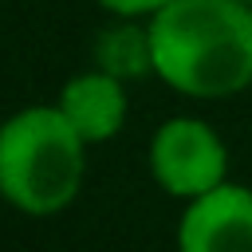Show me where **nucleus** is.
<instances>
[{"label":"nucleus","mask_w":252,"mask_h":252,"mask_svg":"<svg viewBox=\"0 0 252 252\" xmlns=\"http://www.w3.org/2000/svg\"><path fill=\"white\" fill-rule=\"evenodd\" d=\"M154 75L189 98H228L252 87V4L169 0L146 20Z\"/></svg>","instance_id":"obj_1"},{"label":"nucleus","mask_w":252,"mask_h":252,"mask_svg":"<svg viewBox=\"0 0 252 252\" xmlns=\"http://www.w3.org/2000/svg\"><path fill=\"white\" fill-rule=\"evenodd\" d=\"M87 173V142L59 106L35 102L0 122V197L24 217L63 213Z\"/></svg>","instance_id":"obj_2"},{"label":"nucleus","mask_w":252,"mask_h":252,"mask_svg":"<svg viewBox=\"0 0 252 252\" xmlns=\"http://www.w3.org/2000/svg\"><path fill=\"white\" fill-rule=\"evenodd\" d=\"M146 161H150V177L169 197L181 201H193L228 181V150L220 134L189 114H177L154 130Z\"/></svg>","instance_id":"obj_3"},{"label":"nucleus","mask_w":252,"mask_h":252,"mask_svg":"<svg viewBox=\"0 0 252 252\" xmlns=\"http://www.w3.org/2000/svg\"><path fill=\"white\" fill-rule=\"evenodd\" d=\"M177 252H252V189L224 181L193 197L177 220Z\"/></svg>","instance_id":"obj_4"},{"label":"nucleus","mask_w":252,"mask_h":252,"mask_svg":"<svg viewBox=\"0 0 252 252\" xmlns=\"http://www.w3.org/2000/svg\"><path fill=\"white\" fill-rule=\"evenodd\" d=\"M55 106L63 110V118L79 130L87 146H98V142H110L126 122V83L91 67L67 79Z\"/></svg>","instance_id":"obj_5"},{"label":"nucleus","mask_w":252,"mask_h":252,"mask_svg":"<svg viewBox=\"0 0 252 252\" xmlns=\"http://www.w3.org/2000/svg\"><path fill=\"white\" fill-rule=\"evenodd\" d=\"M91 51H94V67L114 75V79H122V83L154 75V43H150V28L146 24L122 20L114 28H102L94 35Z\"/></svg>","instance_id":"obj_6"},{"label":"nucleus","mask_w":252,"mask_h":252,"mask_svg":"<svg viewBox=\"0 0 252 252\" xmlns=\"http://www.w3.org/2000/svg\"><path fill=\"white\" fill-rule=\"evenodd\" d=\"M94 4H102L106 12H114V16H122V20H130V16H154V12H161L169 0H94Z\"/></svg>","instance_id":"obj_7"},{"label":"nucleus","mask_w":252,"mask_h":252,"mask_svg":"<svg viewBox=\"0 0 252 252\" xmlns=\"http://www.w3.org/2000/svg\"><path fill=\"white\" fill-rule=\"evenodd\" d=\"M244 4H252V0H244Z\"/></svg>","instance_id":"obj_8"}]
</instances>
